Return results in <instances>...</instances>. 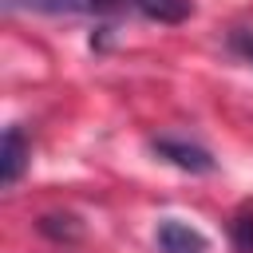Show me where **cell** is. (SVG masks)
<instances>
[{"label":"cell","mask_w":253,"mask_h":253,"mask_svg":"<svg viewBox=\"0 0 253 253\" xmlns=\"http://www.w3.org/2000/svg\"><path fill=\"white\" fill-rule=\"evenodd\" d=\"M8 12H36V16H123L126 0H4Z\"/></svg>","instance_id":"1"},{"label":"cell","mask_w":253,"mask_h":253,"mask_svg":"<svg viewBox=\"0 0 253 253\" xmlns=\"http://www.w3.org/2000/svg\"><path fill=\"white\" fill-rule=\"evenodd\" d=\"M229 47H233L241 59L253 63V28H233V32H229Z\"/></svg>","instance_id":"8"},{"label":"cell","mask_w":253,"mask_h":253,"mask_svg":"<svg viewBox=\"0 0 253 253\" xmlns=\"http://www.w3.org/2000/svg\"><path fill=\"white\" fill-rule=\"evenodd\" d=\"M229 241L237 253H253V206H245L229 217Z\"/></svg>","instance_id":"7"},{"label":"cell","mask_w":253,"mask_h":253,"mask_svg":"<svg viewBox=\"0 0 253 253\" xmlns=\"http://www.w3.org/2000/svg\"><path fill=\"white\" fill-rule=\"evenodd\" d=\"M150 146H154V154H158L162 162H170V166H178V170H186V174H210V170L217 166V162H213V154H210L206 146L190 142V138L162 134V138H154Z\"/></svg>","instance_id":"2"},{"label":"cell","mask_w":253,"mask_h":253,"mask_svg":"<svg viewBox=\"0 0 253 253\" xmlns=\"http://www.w3.org/2000/svg\"><path fill=\"white\" fill-rule=\"evenodd\" d=\"M36 229H40L43 237H51V241H75V237L83 233V225H79L75 213H43V217L36 221Z\"/></svg>","instance_id":"6"},{"label":"cell","mask_w":253,"mask_h":253,"mask_svg":"<svg viewBox=\"0 0 253 253\" xmlns=\"http://www.w3.org/2000/svg\"><path fill=\"white\" fill-rule=\"evenodd\" d=\"M28 158H32V142H28L24 126L12 123L4 130V138H0V186L4 190H12L20 182V174L28 170Z\"/></svg>","instance_id":"4"},{"label":"cell","mask_w":253,"mask_h":253,"mask_svg":"<svg viewBox=\"0 0 253 253\" xmlns=\"http://www.w3.org/2000/svg\"><path fill=\"white\" fill-rule=\"evenodd\" d=\"M126 12L154 24H182L194 16V0H126Z\"/></svg>","instance_id":"5"},{"label":"cell","mask_w":253,"mask_h":253,"mask_svg":"<svg viewBox=\"0 0 253 253\" xmlns=\"http://www.w3.org/2000/svg\"><path fill=\"white\" fill-rule=\"evenodd\" d=\"M154 241L162 253H210V237L182 217H162L154 229Z\"/></svg>","instance_id":"3"}]
</instances>
